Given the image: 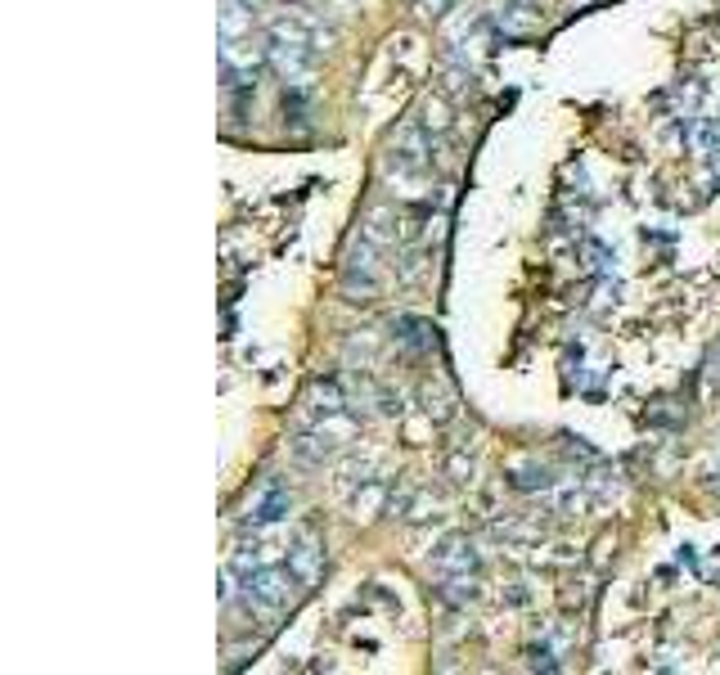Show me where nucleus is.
Wrapping results in <instances>:
<instances>
[{
    "mask_svg": "<svg viewBox=\"0 0 720 675\" xmlns=\"http://www.w3.org/2000/svg\"><path fill=\"white\" fill-rule=\"evenodd\" d=\"M248 5H261V0H248Z\"/></svg>",
    "mask_w": 720,
    "mask_h": 675,
    "instance_id": "obj_17",
    "label": "nucleus"
},
{
    "mask_svg": "<svg viewBox=\"0 0 720 675\" xmlns=\"http://www.w3.org/2000/svg\"><path fill=\"white\" fill-rule=\"evenodd\" d=\"M374 248L378 243H369V239H360L356 248H351V261H347V288L351 293H365V297H374V288H378V279H374Z\"/></svg>",
    "mask_w": 720,
    "mask_h": 675,
    "instance_id": "obj_3",
    "label": "nucleus"
},
{
    "mask_svg": "<svg viewBox=\"0 0 720 675\" xmlns=\"http://www.w3.org/2000/svg\"><path fill=\"white\" fill-rule=\"evenodd\" d=\"M288 513V495L279 491V486H270L266 491V500L252 509V527H270V522H279Z\"/></svg>",
    "mask_w": 720,
    "mask_h": 675,
    "instance_id": "obj_10",
    "label": "nucleus"
},
{
    "mask_svg": "<svg viewBox=\"0 0 720 675\" xmlns=\"http://www.w3.org/2000/svg\"><path fill=\"white\" fill-rule=\"evenodd\" d=\"M446 473H450V482H468V477H473V459H464V455H450Z\"/></svg>",
    "mask_w": 720,
    "mask_h": 675,
    "instance_id": "obj_14",
    "label": "nucleus"
},
{
    "mask_svg": "<svg viewBox=\"0 0 720 675\" xmlns=\"http://www.w3.org/2000/svg\"><path fill=\"white\" fill-rule=\"evenodd\" d=\"M711 378H720V356H716V360H711Z\"/></svg>",
    "mask_w": 720,
    "mask_h": 675,
    "instance_id": "obj_16",
    "label": "nucleus"
},
{
    "mask_svg": "<svg viewBox=\"0 0 720 675\" xmlns=\"http://www.w3.org/2000/svg\"><path fill=\"white\" fill-rule=\"evenodd\" d=\"M252 36V5L248 0H221V41Z\"/></svg>",
    "mask_w": 720,
    "mask_h": 675,
    "instance_id": "obj_7",
    "label": "nucleus"
},
{
    "mask_svg": "<svg viewBox=\"0 0 720 675\" xmlns=\"http://www.w3.org/2000/svg\"><path fill=\"white\" fill-rule=\"evenodd\" d=\"M365 239L369 243H396L401 239V212H392V207H369Z\"/></svg>",
    "mask_w": 720,
    "mask_h": 675,
    "instance_id": "obj_6",
    "label": "nucleus"
},
{
    "mask_svg": "<svg viewBox=\"0 0 720 675\" xmlns=\"http://www.w3.org/2000/svg\"><path fill=\"white\" fill-rule=\"evenodd\" d=\"M248 599H257V603H266V608H284V603H293L297 599V590H306V581L293 572V567H284V563H261L257 572L248 576Z\"/></svg>",
    "mask_w": 720,
    "mask_h": 675,
    "instance_id": "obj_2",
    "label": "nucleus"
},
{
    "mask_svg": "<svg viewBox=\"0 0 720 675\" xmlns=\"http://www.w3.org/2000/svg\"><path fill=\"white\" fill-rule=\"evenodd\" d=\"M329 455H333V441L324 437V432H302V437L293 441V459H297V464H324Z\"/></svg>",
    "mask_w": 720,
    "mask_h": 675,
    "instance_id": "obj_9",
    "label": "nucleus"
},
{
    "mask_svg": "<svg viewBox=\"0 0 720 675\" xmlns=\"http://www.w3.org/2000/svg\"><path fill=\"white\" fill-rule=\"evenodd\" d=\"M320 563H324V549L315 545L311 536H302L293 549H288V567H293V572L302 576L306 585H315V581H320Z\"/></svg>",
    "mask_w": 720,
    "mask_h": 675,
    "instance_id": "obj_5",
    "label": "nucleus"
},
{
    "mask_svg": "<svg viewBox=\"0 0 720 675\" xmlns=\"http://www.w3.org/2000/svg\"><path fill=\"white\" fill-rule=\"evenodd\" d=\"M419 122L428 126L432 135H446L450 126H455V108L446 104V95H423V104H419Z\"/></svg>",
    "mask_w": 720,
    "mask_h": 675,
    "instance_id": "obj_8",
    "label": "nucleus"
},
{
    "mask_svg": "<svg viewBox=\"0 0 720 675\" xmlns=\"http://www.w3.org/2000/svg\"><path fill=\"white\" fill-rule=\"evenodd\" d=\"M311 50H315V23H302V18H275V23L266 27V54L288 86H297V90L311 86V72H315Z\"/></svg>",
    "mask_w": 720,
    "mask_h": 675,
    "instance_id": "obj_1",
    "label": "nucleus"
},
{
    "mask_svg": "<svg viewBox=\"0 0 720 675\" xmlns=\"http://www.w3.org/2000/svg\"><path fill=\"white\" fill-rule=\"evenodd\" d=\"M423 410H428V419H437V423H446L450 414H455V401H450L441 387H423Z\"/></svg>",
    "mask_w": 720,
    "mask_h": 675,
    "instance_id": "obj_11",
    "label": "nucleus"
},
{
    "mask_svg": "<svg viewBox=\"0 0 720 675\" xmlns=\"http://www.w3.org/2000/svg\"><path fill=\"white\" fill-rule=\"evenodd\" d=\"M383 500H387L383 482H369L365 491H356V500H351V509H356V518H369V513H374V509H383Z\"/></svg>",
    "mask_w": 720,
    "mask_h": 675,
    "instance_id": "obj_12",
    "label": "nucleus"
},
{
    "mask_svg": "<svg viewBox=\"0 0 720 675\" xmlns=\"http://www.w3.org/2000/svg\"><path fill=\"white\" fill-rule=\"evenodd\" d=\"M432 567H437L441 576H464V572H473V567H477V554H473V545H468L464 536H450L446 545L437 549Z\"/></svg>",
    "mask_w": 720,
    "mask_h": 675,
    "instance_id": "obj_4",
    "label": "nucleus"
},
{
    "mask_svg": "<svg viewBox=\"0 0 720 675\" xmlns=\"http://www.w3.org/2000/svg\"><path fill=\"white\" fill-rule=\"evenodd\" d=\"M513 486H518V491H549V473L545 468H536V464H527V468L513 473Z\"/></svg>",
    "mask_w": 720,
    "mask_h": 675,
    "instance_id": "obj_13",
    "label": "nucleus"
},
{
    "mask_svg": "<svg viewBox=\"0 0 720 675\" xmlns=\"http://www.w3.org/2000/svg\"><path fill=\"white\" fill-rule=\"evenodd\" d=\"M414 5L423 9V14H432V18H441L450 9V0H414Z\"/></svg>",
    "mask_w": 720,
    "mask_h": 675,
    "instance_id": "obj_15",
    "label": "nucleus"
}]
</instances>
